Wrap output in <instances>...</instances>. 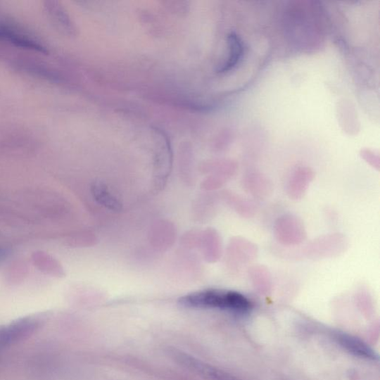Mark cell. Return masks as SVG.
<instances>
[{
	"label": "cell",
	"mask_w": 380,
	"mask_h": 380,
	"mask_svg": "<svg viewBox=\"0 0 380 380\" xmlns=\"http://www.w3.org/2000/svg\"><path fill=\"white\" fill-rule=\"evenodd\" d=\"M48 313L25 317L0 327V350L15 345L34 334L46 322Z\"/></svg>",
	"instance_id": "7a4b0ae2"
},
{
	"label": "cell",
	"mask_w": 380,
	"mask_h": 380,
	"mask_svg": "<svg viewBox=\"0 0 380 380\" xmlns=\"http://www.w3.org/2000/svg\"><path fill=\"white\" fill-rule=\"evenodd\" d=\"M3 31V39L8 40L16 46L28 49L42 53H47V49L24 35L20 34L8 28L7 26H0Z\"/></svg>",
	"instance_id": "52a82bcc"
},
{
	"label": "cell",
	"mask_w": 380,
	"mask_h": 380,
	"mask_svg": "<svg viewBox=\"0 0 380 380\" xmlns=\"http://www.w3.org/2000/svg\"><path fill=\"white\" fill-rule=\"evenodd\" d=\"M172 357L185 368L208 380H237L229 374L213 367L205 362L177 350L170 351Z\"/></svg>",
	"instance_id": "3957f363"
},
{
	"label": "cell",
	"mask_w": 380,
	"mask_h": 380,
	"mask_svg": "<svg viewBox=\"0 0 380 380\" xmlns=\"http://www.w3.org/2000/svg\"><path fill=\"white\" fill-rule=\"evenodd\" d=\"M334 338L339 346L352 355L366 360H374L376 358L375 352L357 338L342 333L336 334Z\"/></svg>",
	"instance_id": "5b68a950"
},
{
	"label": "cell",
	"mask_w": 380,
	"mask_h": 380,
	"mask_svg": "<svg viewBox=\"0 0 380 380\" xmlns=\"http://www.w3.org/2000/svg\"><path fill=\"white\" fill-rule=\"evenodd\" d=\"M32 262L34 265L46 275L61 277L63 274L61 264L45 252H34L32 255Z\"/></svg>",
	"instance_id": "8992f818"
},
{
	"label": "cell",
	"mask_w": 380,
	"mask_h": 380,
	"mask_svg": "<svg viewBox=\"0 0 380 380\" xmlns=\"http://www.w3.org/2000/svg\"><path fill=\"white\" fill-rule=\"evenodd\" d=\"M228 56L227 60L216 70L217 73L226 74L232 71L243 58L244 50L241 37L235 32L227 36Z\"/></svg>",
	"instance_id": "277c9868"
},
{
	"label": "cell",
	"mask_w": 380,
	"mask_h": 380,
	"mask_svg": "<svg viewBox=\"0 0 380 380\" xmlns=\"http://www.w3.org/2000/svg\"><path fill=\"white\" fill-rule=\"evenodd\" d=\"M6 252L4 249L0 248V262H1L6 257Z\"/></svg>",
	"instance_id": "ba28073f"
},
{
	"label": "cell",
	"mask_w": 380,
	"mask_h": 380,
	"mask_svg": "<svg viewBox=\"0 0 380 380\" xmlns=\"http://www.w3.org/2000/svg\"><path fill=\"white\" fill-rule=\"evenodd\" d=\"M0 39H2V30H1V28H0Z\"/></svg>",
	"instance_id": "9c48e42d"
},
{
	"label": "cell",
	"mask_w": 380,
	"mask_h": 380,
	"mask_svg": "<svg viewBox=\"0 0 380 380\" xmlns=\"http://www.w3.org/2000/svg\"><path fill=\"white\" fill-rule=\"evenodd\" d=\"M179 303L186 308L217 309L244 314L251 310V303L242 294L227 291L208 290L182 297Z\"/></svg>",
	"instance_id": "6da1fadb"
}]
</instances>
